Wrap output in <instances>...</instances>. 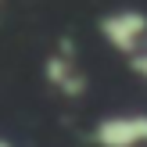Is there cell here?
I'll list each match as a JSON object with an SVG mask.
<instances>
[{
    "mask_svg": "<svg viewBox=\"0 0 147 147\" xmlns=\"http://www.w3.org/2000/svg\"><path fill=\"white\" fill-rule=\"evenodd\" d=\"M43 79H47V86L57 97H65V100H79L90 90V79H86L83 65H79V54L72 50L68 40H61L57 50L47 54V61H43Z\"/></svg>",
    "mask_w": 147,
    "mask_h": 147,
    "instance_id": "cell-1",
    "label": "cell"
},
{
    "mask_svg": "<svg viewBox=\"0 0 147 147\" xmlns=\"http://www.w3.org/2000/svg\"><path fill=\"white\" fill-rule=\"evenodd\" d=\"M97 32L104 36V43L119 54L133 57L147 47V14L136 11V7H122V11H111L97 22Z\"/></svg>",
    "mask_w": 147,
    "mask_h": 147,
    "instance_id": "cell-2",
    "label": "cell"
},
{
    "mask_svg": "<svg viewBox=\"0 0 147 147\" xmlns=\"http://www.w3.org/2000/svg\"><path fill=\"white\" fill-rule=\"evenodd\" d=\"M93 147H147V111L108 115L90 129Z\"/></svg>",
    "mask_w": 147,
    "mask_h": 147,
    "instance_id": "cell-3",
    "label": "cell"
},
{
    "mask_svg": "<svg viewBox=\"0 0 147 147\" xmlns=\"http://www.w3.org/2000/svg\"><path fill=\"white\" fill-rule=\"evenodd\" d=\"M129 68H133L140 79H147V47L140 50V54H133V57H129Z\"/></svg>",
    "mask_w": 147,
    "mask_h": 147,
    "instance_id": "cell-4",
    "label": "cell"
},
{
    "mask_svg": "<svg viewBox=\"0 0 147 147\" xmlns=\"http://www.w3.org/2000/svg\"><path fill=\"white\" fill-rule=\"evenodd\" d=\"M0 147H11V144H7V140H0Z\"/></svg>",
    "mask_w": 147,
    "mask_h": 147,
    "instance_id": "cell-5",
    "label": "cell"
},
{
    "mask_svg": "<svg viewBox=\"0 0 147 147\" xmlns=\"http://www.w3.org/2000/svg\"><path fill=\"white\" fill-rule=\"evenodd\" d=\"M0 4H4V0H0Z\"/></svg>",
    "mask_w": 147,
    "mask_h": 147,
    "instance_id": "cell-6",
    "label": "cell"
}]
</instances>
